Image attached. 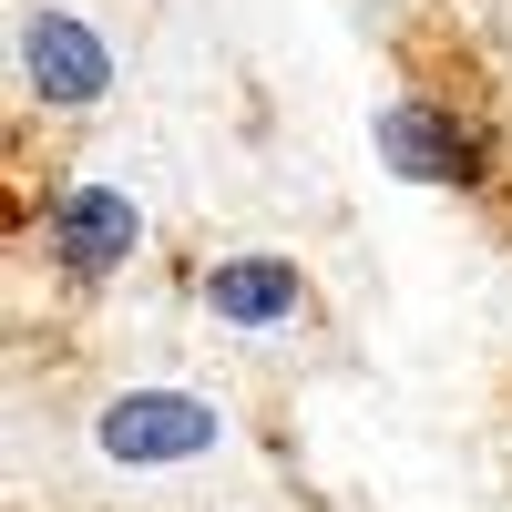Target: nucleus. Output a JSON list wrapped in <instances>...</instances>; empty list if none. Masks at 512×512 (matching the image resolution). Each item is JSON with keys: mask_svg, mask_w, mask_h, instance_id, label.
<instances>
[{"mask_svg": "<svg viewBox=\"0 0 512 512\" xmlns=\"http://www.w3.org/2000/svg\"><path fill=\"white\" fill-rule=\"evenodd\" d=\"M216 431L226 420L195 390H123L103 410V451L113 461H195V451H216Z\"/></svg>", "mask_w": 512, "mask_h": 512, "instance_id": "f257e3e1", "label": "nucleus"}, {"mask_svg": "<svg viewBox=\"0 0 512 512\" xmlns=\"http://www.w3.org/2000/svg\"><path fill=\"white\" fill-rule=\"evenodd\" d=\"M134 236H144V216H134L123 185H62V205H52V267L113 277L123 256H134Z\"/></svg>", "mask_w": 512, "mask_h": 512, "instance_id": "f03ea898", "label": "nucleus"}, {"mask_svg": "<svg viewBox=\"0 0 512 512\" xmlns=\"http://www.w3.org/2000/svg\"><path fill=\"white\" fill-rule=\"evenodd\" d=\"M21 72H31V93L41 103H62V113H82V103H103V82H113V52L82 21H62V11H31L21 21Z\"/></svg>", "mask_w": 512, "mask_h": 512, "instance_id": "7ed1b4c3", "label": "nucleus"}, {"mask_svg": "<svg viewBox=\"0 0 512 512\" xmlns=\"http://www.w3.org/2000/svg\"><path fill=\"white\" fill-rule=\"evenodd\" d=\"M379 154H390V175H410V185H472L482 175V134H461L441 103H390L379 113Z\"/></svg>", "mask_w": 512, "mask_h": 512, "instance_id": "20e7f679", "label": "nucleus"}, {"mask_svg": "<svg viewBox=\"0 0 512 512\" xmlns=\"http://www.w3.org/2000/svg\"><path fill=\"white\" fill-rule=\"evenodd\" d=\"M205 308L226 328H277V318L308 308V277H297L287 256H226V267L205 277Z\"/></svg>", "mask_w": 512, "mask_h": 512, "instance_id": "39448f33", "label": "nucleus"}]
</instances>
